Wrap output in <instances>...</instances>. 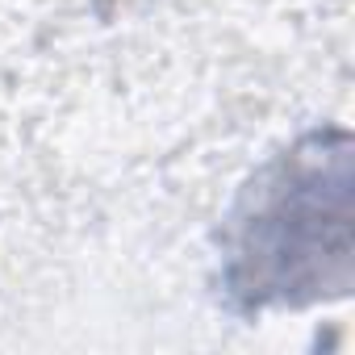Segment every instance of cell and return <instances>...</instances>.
<instances>
[{"instance_id":"cell-1","label":"cell","mask_w":355,"mask_h":355,"mask_svg":"<svg viewBox=\"0 0 355 355\" xmlns=\"http://www.w3.org/2000/svg\"><path fill=\"white\" fill-rule=\"evenodd\" d=\"M322 134L288 150L247 189L226 239V293L239 309L301 305L326 284Z\"/></svg>"}]
</instances>
